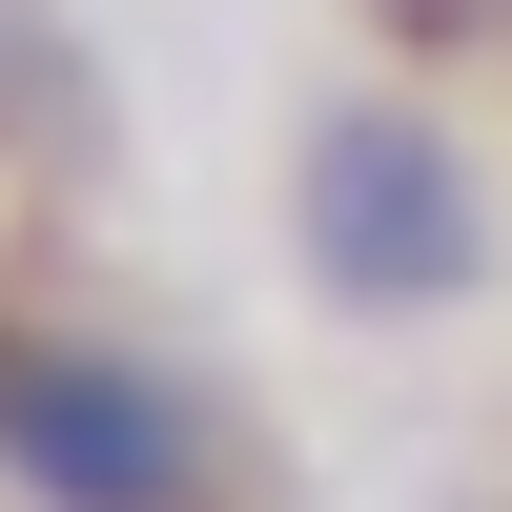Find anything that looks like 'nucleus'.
Masks as SVG:
<instances>
[{
  "label": "nucleus",
  "instance_id": "obj_2",
  "mask_svg": "<svg viewBox=\"0 0 512 512\" xmlns=\"http://www.w3.org/2000/svg\"><path fill=\"white\" fill-rule=\"evenodd\" d=\"M0 512H226V410L123 328L0 308Z\"/></svg>",
  "mask_w": 512,
  "mask_h": 512
},
{
  "label": "nucleus",
  "instance_id": "obj_1",
  "mask_svg": "<svg viewBox=\"0 0 512 512\" xmlns=\"http://www.w3.org/2000/svg\"><path fill=\"white\" fill-rule=\"evenodd\" d=\"M492 144L431 103V82H308L287 103V267H308L328 328H451L492 287Z\"/></svg>",
  "mask_w": 512,
  "mask_h": 512
}]
</instances>
